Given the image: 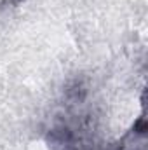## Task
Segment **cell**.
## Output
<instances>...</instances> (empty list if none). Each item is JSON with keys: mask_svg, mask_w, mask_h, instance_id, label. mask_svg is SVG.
<instances>
[{"mask_svg": "<svg viewBox=\"0 0 148 150\" xmlns=\"http://www.w3.org/2000/svg\"><path fill=\"white\" fill-rule=\"evenodd\" d=\"M118 150H147V120L141 115L118 143Z\"/></svg>", "mask_w": 148, "mask_h": 150, "instance_id": "cell-1", "label": "cell"}]
</instances>
